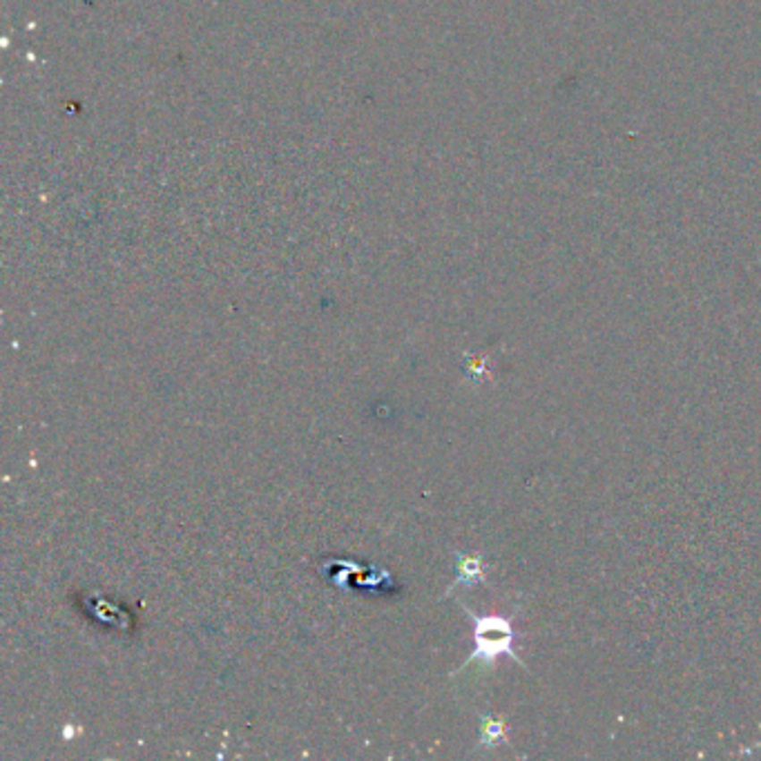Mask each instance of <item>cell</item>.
<instances>
[{
	"label": "cell",
	"mask_w": 761,
	"mask_h": 761,
	"mask_svg": "<svg viewBox=\"0 0 761 761\" xmlns=\"http://www.w3.org/2000/svg\"><path fill=\"white\" fill-rule=\"evenodd\" d=\"M458 580L456 583H474V580H483V561L474 554H461L458 556Z\"/></svg>",
	"instance_id": "cell-2"
},
{
	"label": "cell",
	"mask_w": 761,
	"mask_h": 761,
	"mask_svg": "<svg viewBox=\"0 0 761 761\" xmlns=\"http://www.w3.org/2000/svg\"><path fill=\"white\" fill-rule=\"evenodd\" d=\"M467 614H469L471 621H474L476 650L474 655L465 661V664H471V661H483L485 665H494L498 656L503 655L512 656L513 661L520 664L516 650H513V638H516V634H513L512 623H509L505 616H478L474 614L469 607H467Z\"/></svg>",
	"instance_id": "cell-1"
},
{
	"label": "cell",
	"mask_w": 761,
	"mask_h": 761,
	"mask_svg": "<svg viewBox=\"0 0 761 761\" xmlns=\"http://www.w3.org/2000/svg\"><path fill=\"white\" fill-rule=\"evenodd\" d=\"M505 740V726H503V722H496V719L487 717L483 722V737H480V741H483L485 746H494L496 741Z\"/></svg>",
	"instance_id": "cell-3"
}]
</instances>
